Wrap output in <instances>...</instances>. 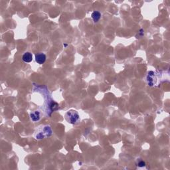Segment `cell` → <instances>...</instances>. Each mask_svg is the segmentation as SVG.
<instances>
[{
	"instance_id": "cell-1",
	"label": "cell",
	"mask_w": 170,
	"mask_h": 170,
	"mask_svg": "<svg viewBox=\"0 0 170 170\" xmlns=\"http://www.w3.org/2000/svg\"><path fill=\"white\" fill-rule=\"evenodd\" d=\"M53 130L50 126L48 125H41L35 130L34 138L37 140H41L52 136Z\"/></svg>"
},
{
	"instance_id": "cell-2",
	"label": "cell",
	"mask_w": 170,
	"mask_h": 170,
	"mask_svg": "<svg viewBox=\"0 0 170 170\" xmlns=\"http://www.w3.org/2000/svg\"><path fill=\"white\" fill-rule=\"evenodd\" d=\"M65 118L67 122L71 124H75L80 120V116L77 111L75 110H70L66 112Z\"/></svg>"
},
{
	"instance_id": "cell-3",
	"label": "cell",
	"mask_w": 170,
	"mask_h": 170,
	"mask_svg": "<svg viewBox=\"0 0 170 170\" xmlns=\"http://www.w3.org/2000/svg\"><path fill=\"white\" fill-rule=\"evenodd\" d=\"M158 81L156 76V73L153 71H150L147 75V82L150 86H153L156 85Z\"/></svg>"
},
{
	"instance_id": "cell-4",
	"label": "cell",
	"mask_w": 170,
	"mask_h": 170,
	"mask_svg": "<svg viewBox=\"0 0 170 170\" xmlns=\"http://www.w3.org/2000/svg\"><path fill=\"white\" fill-rule=\"evenodd\" d=\"M43 116V112L39 110H36L30 113V118L33 122H38L39 121Z\"/></svg>"
},
{
	"instance_id": "cell-5",
	"label": "cell",
	"mask_w": 170,
	"mask_h": 170,
	"mask_svg": "<svg viewBox=\"0 0 170 170\" xmlns=\"http://www.w3.org/2000/svg\"><path fill=\"white\" fill-rule=\"evenodd\" d=\"M46 55L44 53H39L35 54V61L39 65H42L46 60Z\"/></svg>"
},
{
	"instance_id": "cell-6",
	"label": "cell",
	"mask_w": 170,
	"mask_h": 170,
	"mask_svg": "<svg viewBox=\"0 0 170 170\" xmlns=\"http://www.w3.org/2000/svg\"><path fill=\"white\" fill-rule=\"evenodd\" d=\"M22 59L25 63H31L33 60V54L30 52L25 53L22 57Z\"/></svg>"
},
{
	"instance_id": "cell-7",
	"label": "cell",
	"mask_w": 170,
	"mask_h": 170,
	"mask_svg": "<svg viewBox=\"0 0 170 170\" xmlns=\"http://www.w3.org/2000/svg\"><path fill=\"white\" fill-rule=\"evenodd\" d=\"M91 17H92L93 21H94L95 23H97V22H98L99 20H100V19L101 17V14L99 11H95L92 14Z\"/></svg>"
},
{
	"instance_id": "cell-8",
	"label": "cell",
	"mask_w": 170,
	"mask_h": 170,
	"mask_svg": "<svg viewBox=\"0 0 170 170\" xmlns=\"http://www.w3.org/2000/svg\"><path fill=\"white\" fill-rule=\"evenodd\" d=\"M137 165L139 167V168H142V167L146 166V163L144 162L143 160H140V162L137 163Z\"/></svg>"
}]
</instances>
